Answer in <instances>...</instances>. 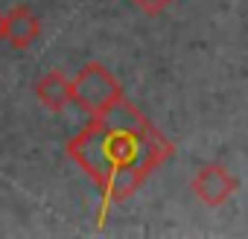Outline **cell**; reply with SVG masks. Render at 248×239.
Segmentation results:
<instances>
[{
	"label": "cell",
	"instance_id": "1",
	"mask_svg": "<svg viewBox=\"0 0 248 239\" xmlns=\"http://www.w3.org/2000/svg\"><path fill=\"white\" fill-rule=\"evenodd\" d=\"M172 155L175 146L129 99H117L105 114L91 117V123L67 143V158H73L99 190L120 169H146L152 175Z\"/></svg>",
	"mask_w": 248,
	"mask_h": 239
},
{
	"label": "cell",
	"instance_id": "2",
	"mask_svg": "<svg viewBox=\"0 0 248 239\" xmlns=\"http://www.w3.org/2000/svg\"><path fill=\"white\" fill-rule=\"evenodd\" d=\"M117 99H123V85L117 76L102 64V61H88L76 76H73V102L91 114L99 117L105 114Z\"/></svg>",
	"mask_w": 248,
	"mask_h": 239
},
{
	"label": "cell",
	"instance_id": "3",
	"mask_svg": "<svg viewBox=\"0 0 248 239\" xmlns=\"http://www.w3.org/2000/svg\"><path fill=\"white\" fill-rule=\"evenodd\" d=\"M236 187H239V181L228 172V166H222V164H207V166H202L196 175H193V181H190V190H193V195L202 201V204H207V207H222L233 193H236Z\"/></svg>",
	"mask_w": 248,
	"mask_h": 239
},
{
	"label": "cell",
	"instance_id": "4",
	"mask_svg": "<svg viewBox=\"0 0 248 239\" xmlns=\"http://www.w3.org/2000/svg\"><path fill=\"white\" fill-rule=\"evenodd\" d=\"M35 96L47 111L62 114L73 102V79H67L62 70H47L35 85Z\"/></svg>",
	"mask_w": 248,
	"mask_h": 239
},
{
	"label": "cell",
	"instance_id": "5",
	"mask_svg": "<svg viewBox=\"0 0 248 239\" xmlns=\"http://www.w3.org/2000/svg\"><path fill=\"white\" fill-rule=\"evenodd\" d=\"M41 35V21L32 9L27 6H15L12 12H6V35L3 41H9L15 50H27L38 41Z\"/></svg>",
	"mask_w": 248,
	"mask_h": 239
},
{
	"label": "cell",
	"instance_id": "6",
	"mask_svg": "<svg viewBox=\"0 0 248 239\" xmlns=\"http://www.w3.org/2000/svg\"><path fill=\"white\" fill-rule=\"evenodd\" d=\"M132 3L138 6V9H143L146 15H158V12H164L172 0H132Z\"/></svg>",
	"mask_w": 248,
	"mask_h": 239
},
{
	"label": "cell",
	"instance_id": "7",
	"mask_svg": "<svg viewBox=\"0 0 248 239\" xmlns=\"http://www.w3.org/2000/svg\"><path fill=\"white\" fill-rule=\"evenodd\" d=\"M3 35H6V15L0 12V41H3Z\"/></svg>",
	"mask_w": 248,
	"mask_h": 239
}]
</instances>
